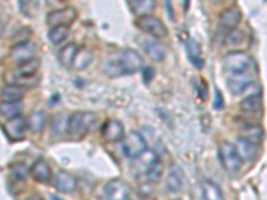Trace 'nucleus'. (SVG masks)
<instances>
[{
    "label": "nucleus",
    "instance_id": "f257e3e1",
    "mask_svg": "<svg viewBox=\"0 0 267 200\" xmlns=\"http://www.w3.org/2000/svg\"><path fill=\"white\" fill-rule=\"evenodd\" d=\"M140 68H143L142 56L131 48L123 49L118 58H108L104 64V71L111 78L138 72Z\"/></svg>",
    "mask_w": 267,
    "mask_h": 200
},
{
    "label": "nucleus",
    "instance_id": "f03ea898",
    "mask_svg": "<svg viewBox=\"0 0 267 200\" xmlns=\"http://www.w3.org/2000/svg\"><path fill=\"white\" fill-rule=\"evenodd\" d=\"M98 116L94 112H86V111H78L69 115L68 120V132L74 138H83L91 128L96 124Z\"/></svg>",
    "mask_w": 267,
    "mask_h": 200
},
{
    "label": "nucleus",
    "instance_id": "7ed1b4c3",
    "mask_svg": "<svg viewBox=\"0 0 267 200\" xmlns=\"http://www.w3.org/2000/svg\"><path fill=\"white\" fill-rule=\"evenodd\" d=\"M219 159L227 172H236L242 166V158L236 151L235 144L226 140L219 144Z\"/></svg>",
    "mask_w": 267,
    "mask_h": 200
},
{
    "label": "nucleus",
    "instance_id": "20e7f679",
    "mask_svg": "<svg viewBox=\"0 0 267 200\" xmlns=\"http://www.w3.org/2000/svg\"><path fill=\"white\" fill-rule=\"evenodd\" d=\"M251 66L250 56L242 51L229 52L223 59V68L229 73H242L246 72Z\"/></svg>",
    "mask_w": 267,
    "mask_h": 200
},
{
    "label": "nucleus",
    "instance_id": "39448f33",
    "mask_svg": "<svg viewBox=\"0 0 267 200\" xmlns=\"http://www.w3.org/2000/svg\"><path fill=\"white\" fill-rule=\"evenodd\" d=\"M147 149L146 139L138 131H131L123 138V152L126 156L136 159Z\"/></svg>",
    "mask_w": 267,
    "mask_h": 200
},
{
    "label": "nucleus",
    "instance_id": "423d86ee",
    "mask_svg": "<svg viewBox=\"0 0 267 200\" xmlns=\"http://www.w3.org/2000/svg\"><path fill=\"white\" fill-rule=\"evenodd\" d=\"M138 26L140 30H143L144 32L150 34L153 38H163L167 35V27L162 23L160 19L149 15V16H142L138 19Z\"/></svg>",
    "mask_w": 267,
    "mask_h": 200
},
{
    "label": "nucleus",
    "instance_id": "0eeeda50",
    "mask_svg": "<svg viewBox=\"0 0 267 200\" xmlns=\"http://www.w3.org/2000/svg\"><path fill=\"white\" fill-rule=\"evenodd\" d=\"M27 130V119H25L23 116H16L14 119H10L4 124V132H6L11 142H20L21 139L26 136Z\"/></svg>",
    "mask_w": 267,
    "mask_h": 200
},
{
    "label": "nucleus",
    "instance_id": "6e6552de",
    "mask_svg": "<svg viewBox=\"0 0 267 200\" xmlns=\"http://www.w3.org/2000/svg\"><path fill=\"white\" fill-rule=\"evenodd\" d=\"M77 16L78 14L75 8L64 7L60 8V10L51 11L47 15V23L51 27H55V26H67V27H69L71 23L77 19Z\"/></svg>",
    "mask_w": 267,
    "mask_h": 200
},
{
    "label": "nucleus",
    "instance_id": "1a4fd4ad",
    "mask_svg": "<svg viewBox=\"0 0 267 200\" xmlns=\"http://www.w3.org/2000/svg\"><path fill=\"white\" fill-rule=\"evenodd\" d=\"M52 184L60 192L71 193L77 191L79 182H78L77 176L72 173L67 172V171H58L52 176Z\"/></svg>",
    "mask_w": 267,
    "mask_h": 200
},
{
    "label": "nucleus",
    "instance_id": "9d476101",
    "mask_svg": "<svg viewBox=\"0 0 267 200\" xmlns=\"http://www.w3.org/2000/svg\"><path fill=\"white\" fill-rule=\"evenodd\" d=\"M104 193L107 200H129L130 187L125 180L112 179L106 184Z\"/></svg>",
    "mask_w": 267,
    "mask_h": 200
},
{
    "label": "nucleus",
    "instance_id": "9b49d317",
    "mask_svg": "<svg viewBox=\"0 0 267 200\" xmlns=\"http://www.w3.org/2000/svg\"><path fill=\"white\" fill-rule=\"evenodd\" d=\"M35 54H36V47L34 43L28 40V42L14 44V47L11 49V59L16 64H21V63L30 62L32 59H35Z\"/></svg>",
    "mask_w": 267,
    "mask_h": 200
},
{
    "label": "nucleus",
    "instance_id": "f8f14e48",
    "mask_svg": "<svg viewBox=\"0 0 267 200\" xmlns=\"http://www.w3.org/2000/svg\"><path fill=\"white\" fill-rule=\"evenodd\" d=\"M102 136L107 142H119L125 138V126L119 120L110 119L102 126Z\"/></svg>",
    "mask_w": 267,
    "mask_h": 200
},
{
    "label": "nucleus",
    "instance_id": "ddd939ff",
    "mask_svg": "<svg viewBox=\"0 0 267 200\" xmlns=\"http://www.w3.org/2000/svg\"><path fill=\"white\" fill-rule=\"evenodd\" d=\"M253 84V75L247 72L242 73H234L227 79V86H229V90L234 93V95H238V93H242L249 88V87Z\"/></svg>",
    "mask_w": 267,
    "mask_h": 200
},
{
    "label": "nucleus",
    "instance_id": "4468645a",
    "mask_svg": "<svg viewBox=\"0 0 267 200\" xmlns=\"http://www.w3.org/2000/svg\"><path fill=\"white\" fill-rule=\"evenodd\" d=\"M142 48L155 62H163L164 58H166V49H164L163 44L155 38L143 39Z\"/></svg>",
    "mask_w": 267,
    "mask_h": 200
},
{
    "label": "nucleus",
    "instance_id": "2eb2a0df",
    "mask_svg": "<svg viewBox=\"0 0 267 200\" xmlns=\"http://www.w3.org/2000/svg\"><path fill=\"white\" fill-rule=\"evenodd\" d=\"M184 184V176L183 171L178 164H173L168 171V175H167L166 179V188L168 192H179V191L183 188Z\"/></svg>",
    "mask_w": 267,
    "mask_h": 200
},
{
    "label": "nucleus",
    "instance_id": "dca6fc26",
    "mask_svg": "<svg viewBox=\"0 0 267 200\" xmlns=\"http://www.w3.org/2000/svg\"><path fill=\"white\" fill-rule=\"evenodd\" d=\"M240 19H242V12H240L239 8L233 6V7H229L222 11V14L219 16V23L227 31H231V30H235Z\"/></svg>",
    "mask_w": 267,
    "mask_h": 200
},
{
    "label": "nucleus",
    "instance_id": "f3484780",
    "mask_svg": "<svg viewBox=\"0 0 267 200\" xmlns=\"http://www.w3.org/2000/svg\"><path fill=\"white\" fill-rule=\"evenodd\" d=\"M30 173L32 175L36 182H40V183H48L50 180H52V172H51V167L48 166V163L43 160V159H39L36 162L32 164L31 169H30Z\"/></svg>",
    "mask_w": 267,
    "mask_h": 200
},
{
    "label": "nucleus",
    "instance_id": "a211bd4d",
    "mask_svg": "<svg viewBox=\"0 0 267 200\" xmlns=\"http://www.w3.org/2000/svg\"><path fill=\"white\" fill-rule=\"evenodd\" d=\"M26 90L23 87L15 86V84H8L0 90V97L4 103H15V102H21L25 96Z\"/></svg>",
    "mask_w": 267,
    "mask_h": 200
},
{
    "label": "nucleus",
    "instance_id": "6ab92c4d",
    "mask_svg": "<svg viewBox=\"0 0 267 200\" xmlns=\"http://www.w3.org/2000/svg\"><path fill=\"white\" fill-rule=\"evenodd\" d=\"M158 160H159V158H158L155 151H153V149H146L142 155L139 156V158H136L135 167L138 168L139 172L147 173L150 171V168H151Z\"/></svg>",
    "mask_w": 267,
    "mask_h": 200
},
{
    "label": "nucleus",
    "instance_id": "aec40b11",
    "mask_svg": "<svg viewBox=\"0 0 267 200\" xmlns=\"http://www.w3.org/2000/svg\"><path fill=\"white\" fill-rule=\"evenodd\" d=\"M78 49H79V47L75 43H68V44L60 48L58 58H59V62L62 63V66H64L66 68H72Z\"/></svg>",
    "mask_w": 267,
    "mask_h": 200
},
{
    "label": "nucleus",
    "instance_id": "412c9836",
    "mask_svg": "<svg viewBox=\"0 0 267 200\" xmlns=\"http://www.w3.org/2000/svg\"><path fill=\"white\" fill-rule=\"evenodd\" d=\"M202 193L205 200H225L223 190L212 180L207 179L202 183Z\"/></svg>",
    "mask_w": 267,
    "mask_h": 200
},
{
    "label": "nucleus",
    "instance_id": "4be33fe9",
    "mask_svg": "<svg viewBox=\"0 0 267 200\" xmlns=\"http://www.w3.org/2000/svg\"><path fill=\"white\" fill-rule=\"evenodd\" d=\"M240 110L243 112L250 115L259 114L262 111V99H260V93L258 95H249L240 102Z\"/></svg>",
    "mask_w": 267,
    "mask_h": 200
},
{
    "label": "nucleus",
    "instance_id": "5701e85b",
    "mask_svg": "<svg viewBox=\"0 0 267 200\" xmlns=\"http://www.w3.org/2000/svg\"><path fill=\"white\" fill-rule=\"evenodd\" d=\"M68 120L69 115L60 112L52 117L51 120V131L55 136H62L63 134L68 132Z\"/></svg>",
    "mask_w": 267,
    "mask_h": 200
},
{
    "label": "nucleus",
    "instance_id": "b1692460",
    "mask_svg": "<svg viewBox=\"0 0 267 200\" xmlns=\"http://www.w3.org/2000/svg\"><path fill=\"white\" fill-rule=\"evenodd\" d=\"M236 151L239 154V156L242 158V160H250L257 156V145L253 144V143L247 142L246 139L238 138L236 140Z\"/></svg>",
    "mask_w": 267,
    "mask_h": 200
},
{
    "label": "nucleus",
    "instance_id": "393cba45",
    "mask_svg": "<svg viewBox=\"0 0 267 200\" xmlns=\"http://www.w3.org/2000/svg\"><path fill=\"white\" fill-rule=\"evenodd\" d=\"M38 69L39 60L32 59L30 62L17 64L16 68H15V76H17V78H32V76H36Z\"/></svg>",
    "mask_w": 267,
    "mask_h": 200
},
{
    "label": "nucleus",
    "instance_id": "a878e982",
    "mask_svg": "<svg viewBox=\"0 0 267 200\" xmlns=\"http://www.w3.org/2000/svg\"><path fill=\"white\" fill-rule=\"evenodd\" d=\"M155 6L156 3L154 0H135V2H130V7H131V10L136 15H139V17L151 15V12L155 10Z\"/></svg>",
    "mask_w": 267,
    "mask_h": 200
},
{
    "label": "nucleus",
    "instance_id": "bb28decb",
    "mask_svg": "<svg viewBox=\"0 0 267 200\" xmlns=\"http://www.w3.org/2000/svg\"><path fill=\"white\" fill-rule=\"evenodd\" d=\"M91 62H92V54H91L90 49L86 48V47H79L75 60H74L72 68L78 69V71H83L90 66Z\"/></svg>",
    "mask_w": 267,
    "mask_h": 200
},
{
    "label": "nucleus",
    "instance_id": "cd10ccee",
    "mask_svg": "<svg viewBox=\"0 0 267 200\" xmlns=\"http://www.w3.org/2000/svg\"><path fill=\"white\" fill-rule=\"evenodd\" d=\"M28 130H31L34 134H39L43 131V128L45 126V114L43 111L38 110L34 111L27 119Z\"/></svg>",
    "mask_w": 267,
    "mask_h": 200
},
{
    "label": "nucleus",
    "instance_id": "c85d7f7f",
    "mask_svg": "<svg viewBox=\"0 0 267 200\" xmlns=\"http://www.w3.org/2000/svg\"><path fill=\"white\" fill-rule=\"evenodd\" d=\"M21 108H23L21 102H15V103H4V102H2L0 103V116H3L7 120L14 119L16 116H20Z\"/></svg>",
    "mask_w": 267,
    "mask_h": 200
},
{
    "label": "nucleus",
    "instance_id": "c756f323",
    "mask_svg": "<svg viewBox=\"0 0 267 200\" xmlns=\"http://www.w3.org/2000/svg\"><path fill=\"white\" fill-rule=\"evenodd\" d=\"M187 52L190 60L195 64V67L202 68L203 67V59H202V48L195 39H190L187 42Z\"/></svg>",
    "mask_w": 267,
    "mask_h": 200
},
{
    "label": "nucleus",
    "instance_id": "7c9ffc66",
    "mask_svg": "<svg viewBox=\"0 0 267 200\" xmlns=\"http://www.w3.org/2000/svg\"><path fill=\"white\" fill-rule=\"evenodd\" d=\"M240 138L246 139L247 142L258 145L262 142V139H263V128L260 127V126H250V127H246L243 130Z\"/></svg>",
    "mask_w": 267,
    "mask_h": 200
},
{
    "label": "nucleus",
    "instance_id": "2f4dec72",
    "mask_svg": "<svg viewBox=\"0 0 267 200\" xmlns=\"http://www.w3.org/2000/svg\"><path fill=\"white\" fill-rule=\"evenodd\" d=\"M69 35V27L67 26H55L51 27L48 31V39L54 44H60L68 38Z\"/></svg>",
    "mask_w": 267,
    "mask_h": 200
},
{
    "label": "nucleus",
    "instance_id": "473e14b6",
    "mask_svg": "<svg viewBox=\"0 0 267 200\" xmlns=\"http://www.w3.org/2000/svg\"><path fill=\"white\" fill-rule=\"evenodd\" d=\"M27 173L28 169L23 163H16L11 167V178L14 180H25Z\"/></svg>",
    "mask_w": 267,
    "mask_h": 200
},
{
    "label": "nucleus",
    "instance_id": "72a5a7b5",
    "mask_svg": "<svg viewBox=\"0 0 267 200\" xmlns=\"http://www.w3.org/2000/svg\"><path fill=\"white\" fill-rule=\"evenodd\" d=\"M162 172H163V166H162V162H160V159L158 162L154 164L151 168H150L149 172L146 173L147 178H149L150 182H153V183H156L158 180L162 178Z\"/></svg>",
    "mask_w": 267,
    "mask_h": 200
},
{
    "label": "nucleus",
    "instance_id": "f704fd0d",
    "mask_svg": "<svg viewBox=\"0 0 267 200\" xmlns=\"http://www.w3.org/2000/svg\"><path fill=\"white\" fill-rule=\"evenodd\" d=\"M243 39V32L240 30H231L229 31V34L226 35V42L229 44H238V43L242 42Z\"/></svg>",
    "mask_w": 267,
    "mask_h": 200
},
{
    "label": "nucleus",
    "instance_id": "c9c22d12",
    "mask_svg": "<svg viewBox=\"0 0 267 200\" xmlns=\"http://www.w3.org/2000/svg\"><path fill=\"white\" fill-rule=\"evenodd\" d=\"M214 92H215V100H214V108H215V110H222V108H223L222 93H221V91H219L218 88H215V90H214Z\"/></svg>",
    "mask_w": 267,
    "mask_h": 200
},
{
    "label": "nucleus",
    "instance_id": "e433bc0d",
    "mask_svg": "<svg viewBox=\"0 0 267 200\" xmlns=\"http://www.w3.org/2000/svg\"><path fill=\"white\" fill-rule=\"evenodd\" d=\"M138 200H144V199H138Z\"/></svg>",
    "mask_w": 267,
    "mask_h": 200
}]
</instances>
